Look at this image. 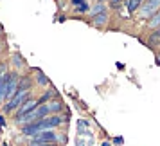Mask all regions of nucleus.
I'll list each match as a JSON object with an SVG mask.
<instances>
[{
  "instance_id": "obj_1",
  "label": "nucleus",
  "mask_w": 160,
  "mask_h": 146,
  "mask_svg": "<svg viewBox=\"0 0 160 146\" xmlns=\"http://www.w3.org/2000/svg\"><path fill=\"white\" fill-rule=\"evenodd\" d=\"M27 97H31V90H20V88H18L16 94L13 96L9 101H6L4 105H2V112H4V114H13Z\"/></svg>"
},
{
  "instance_id": "obj_2",
  "label": "nucleus",
  "mask_w": 160,
  "mask_h": 146,
  "mask_svg": "<svg viewBox=\"0 0 160 146\" xmlns=\"http://www.w3.org/2000/svg\"><path fill=\"white\" fill-rule=\"evenodd\" d=\"M160 9V0H146L138 6V18H151L157 11Z\"/></svg>"
},
{
  "instance_id": "obj_3",
  "label": "nucleus",
  "mask_w": 160,
  "mask_h": 146,
  "mask_svg": "<svg viewBox=\"0 0 160 146\" xmlns=\"http://www.w3.org/2000/svg\"><path fill=\"white\" fill-rule=\"evenodd\" d=\"M59 133H56L54 130H42L38 132L34 137H31L29 144H40V143H58Z\"/></svg>"
},
{
  "instance_id": "obj_4",
  "label": "nucleus",
  "mask_w": 160,
  "mask_h": 146,
  "mask_svg": "<svg viewBox=\"0 0 160 146\" xmlns=\"http://www.w3.org/2000/svg\"><path fill=\"white\" fill-rule=\"evenodd\" d=\"M36 107H38V99H34V97H27V99H25V101L15 110V121H18V119L23 117L25 114H29L31 110H34Z\"/></svg>"
},
{
  "instance_id": "obj_5",
  "label": "nucleus",
  "mask_w": 160,
  "mask_h": 146,
  "mask_svg": "<svg viewBox=\"0 0 160 146\" xmlns=\"http://www.w3.org/2000/svg\"><path fill=\"white\" fill-rule=\"evenodd\" d=\"M47 108H49V114H59L63 110V103L61 101H56V99H51L49 103H45Z\"/></svg>"
},
{
  "instance_id": "obj_6",
  "label": "nucleus",
  "mask_w": 160,
  "mask_h": 146,
  "mask_svg": "<svg viewBox=\"0 0 160 146\" xmlns=\"http://www.w3.org/2000/svg\"><path fill=\"white\" fill-rule=\"evenodd\" d=\"M148 27H149V29H153V31L160 27V9L151 16V18H149V20H148Z\"/></svg>"
},
{
  "instance_id": "obj_7",
  "label": "nucleus",
  "mask_w": 160,
  "mask_h": 146,
  "mask_svg": "<svg viewBox=\"0 0 160 146\" xmlns=\"http://www.w3.org/2000/svg\"><path fill=\"white\" fill-rule=\"evenodd\" d=\"M51 99H56V90L54 88H49L47 92H45L40 99H38V105H43V103H49Z\"/></svg>"
},
{
  "instance_id": "obj_8",
  "label": "nucleus",
  "mask_w": 160,
  "mask_h": 146,
  "mask_svg": "<svg viewBox=\"0 0 160 146\" xmlns=\"http://www.w3.org/2000/svg\"><path fill=\"white\" fill-rule=\"evenodd\" d=\"M148 45H149V47L160 45V31L158 29H155L151 34H149V38H148Z\"/></svg>"
},
{
  "instance_id": "obj_9",
  "label": "nucleus",
  "mask_w": 160,
  "mask_h": 146,
  "mask_svg": "<svg viewBox=\"0 0 160 146\" xmlns=\"http://www.w3.org/2000/svg\"><path fill=\"white\" fill-rule=\"evenodd\" d=\"M108 22V16H106V13H99V15H94V18H92V23L94 25H104V23Z\"/></svg>"
},
{
  "instance_id": "obj_10",
  "label": "nucleus",
  "mask_w": 160,
  "mask_h": 146,
  "mask_svg": "<svg viewBox=\"0 0 160 146\" xmlns=\"http://www.w3.org/2000/svg\"><path fill=\"white\" fill-rule=\"evenodd\" d=\"M144 0H126V8H128V13H135L138 9V6L142 4Z\"/></svg>"
},
{
  "instance_id": "obj_11",
  "label": "nucleus",
  "mask_w": 160,
  "mask_h": 146,
  "mask_svg": "<svg viewBox=\"0 0 160 146\" xmlns=\"http://www.w3.org/2000/svg\"><path fill=\"white\" fill-rule=\"evenodd\" d=\"M36 85H40V87H47V85H49V80L45 78V74L38 72V76H36Z\"/></svg>"
},
{
  "instance_id": "obj_12",
  "label": "nucleus",
  "mask_w": 160,
  "mask_h": 146,
  "mask_svg": "<svg viewBox=\"0 0 160 146\" xmlns=\"http://www.w3.org/2000/svg\"><path fill=\"white\" fill-rule=\"evenodd\" d=\"M13 63H15L16 69H22V67L25 65V63H23V60H22V56H20L18 52H16V54H13Z\"/></svg>"
},
{
  "instance_id": "obj_13",
  "label": "nucleus",
  "mask_w": 160,
  "mask_h": 146,
  "mask_svg": "<svg viewBox=\"0 0 160 146\" xmlns=\"http://www.w3.org/2000/svg\"><path fill=\"white\" fill-rule=\"evenodd\" d=\"M104 11H106V9H104V6H102V4H95L94 8L90 9L92 16H94V15H99V13H104Z\"/></svg>"
},
{
  "instance_id": "obj_14",
  "label": "nucleus",
  "mask_w": 160,
  "mask_h": 146,
  "mask_svg": "<svg viewBox=\"0 0 160 146\" xmlns=\"http://www.w3.org/2000/svg\"><path fill=\"white\" fill-rule=\"evenodd\" d=\"M74 11H76V13H87V11H90V6H88L87 2H83L81 6H76Z\"/></svg>"
},
{
  "instance_id": "obj_15",
  "label": "nucleus",
  "mask_w": 160,
  "mask_h": 146,
  "mask_svg": "<svg viewBox=\"0 0 160 146\" xmlns=\"http://www.w3.org/2000/svg\"><path fill=\"white\" fill-rule=\"evenodd\" d=\"M29 146H59L58 143H40V144H29Z\"/></svg>"
},
{
  "instance_id": "obj_16",
  "label": "nucleus",
  "mask_w": 160,
  "mask_h": 146,
  "mask_svg": "<svg viewBox=\"0 0 160 146\" xmlns=\"http://www.w3.org/2000/svg\"><path fill=\"white\" fill-rule=\"evenodd\" d=\"M0 126H6V119H4V116H0Z\"/></svg>"
},
{
  "instance_id": "obj_17",
  "label": "nucleus",
  "mask_w": 160,
  "mask_h": 146,
  "mask_svg": "<svg viewBox=\"0 0 160 146\" xmlns=\"http://www.w3.org/2000/svg\"><path fill=\"white\" fill-rule=\"evenodd\" d=\"M157 63H158V65H160V52H158V54H157Z\"/></svg>"
},
{
  "instance_id": "obj_18",
  "label": "nucleus",
  "mask_w": 160,
  "mask_h": 146,
  "mask_svg": "<svg viewBox=\"0 0 160 146\" xmlns=\"http://www.w3.org/2000/svg\"><path fill=\"white\" fill-rule=\"evenodd\" d=\"M101 146H110V143H102V144Z\"/></svg>"
},
{
  "instance_id": "obj_19",
  "label": "nucleus",
  "mask_w": 160,
  "mask_h": 146,
  "mask_svg": "<svg viewBox=\"0 0 160 146\" xmlns=\"http://www.w3.org/2000/svg\"><path fill=\"white\" fill-rule=\"evenodd\" d=\"M0 34H2V25H0Z\"/></svg>"
},
{
  "instance_id": "obj_20",
  "label": "nucleus",
  "mask_w": 160,
  "mask_h": 146,
  "mask_svg": "<svg viewBox=\"0 0 160 146\" xmlns=\"http://www.w3.org/2000/svg\"><path fill=\"white\" fill-rule=\"evenodd\" d=\"M4 146H9V144H4Z\"/></svg>"
},
{
  "instance_id": "obj_21",
  "label": "nucleus",
  "mask_w": 160,
  "mask_h": 146,
  "mask_svg": "<svg viewBox=\"0 0 160 146\" xmlns=\"http://www.w3.org/2000/svg\"><path fill=\"white\" fill-rule=\"evenodd\" d=\"M158 31H160V27H158Z\"/></svg>"
}]
</instances>
